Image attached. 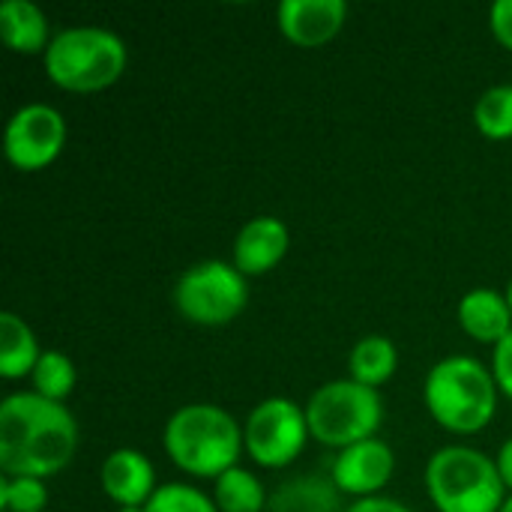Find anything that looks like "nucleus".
I'll return each instance as SVG.
<instances>
[{
    "instance_id": "obj_1",
    "label": "nucleus",
    "mask_w": 512,
    "mask_h": 512,
    "mask_svg": "<svg viewBox=\"0 0 512 512\" xmlns=\"http://www.w3.org/2000/svg\"><path fill=\"white\" fill-rule=\"evenodd\" d=\"M78 447V423L63 402L12 393L0 402V471L45 480L63 471Z\"/></svg>"
},
{
    "instance_id": "obj_2",
    "label": "nucleus",
    "mask_w": 512,
    "mask_h": 512,
    "mask_svg": "<svg viewBox=\"0 0 512 512\" xmlns=\"http://www.w3.org/2000/svg\"><path fill=\"white\" fill-rule=\"evenodd\" d=\"M162 444L171 462L195 477H222L240 459L243 429L237 420L210 402H195L177 408L162 432Z\"/></svg>"
},
{
    "instance_id": "obj_3",
    "label": "nucleus",
    "mask_w": 512,
    "mask_h": 512,
    "mask_svg": "<svg viewBox=\"0 0 512 512\" xmlns=\"http://www.w3.org/2000/svg\"><path fill=\"white\" fill-rule=\"evenodd\" d=\"M429 414L456 435H474L486 429L498 408L495 375L474 357L456 354L438 360L423 384Z\"/></svg>"
},
{
    "instance_id": "obj_4",
    "label": "nucleus",
    "mask_w": 512,
    "mask_h": 512,
    "mask_svg": "<svg viewBox=\"0 0 512 512\" xmlns=\"http://www.w3.org/2000/svg\"><path fill=\"white\" fill-rule=\"evenodd\" d=\"M48 78L72 93L111 87L126 69V42L105 27L81 24L51 36L42 54Z\"/></svg>"
},
{
    "instance_id": "obj_5",
    "label": "nucleus",
    "mask_w": 512,
    "mask_h": 512,
    "mask_svg": "<svg viewBox=\"0 0 512 512\" xmlns=\"http://www.w3.org/2000/svg\"><path fill=\"white\" fill-rule=\"evenodd\" d=\"M504 489L495 459L474 447H441L426 465V492L441 512H498Z\"/></svg>"
},
{
    "instance_id": "obj_6",
    "label": "nucleus",
    "mask_w": 512,
    "mask_h": 512,
    "mask_svg": "<svg viewBox=\"0 0 512 512\" xmlns=\"http://www.w3.org/2000/svg\"><path fill=\"white\" fill-rule=\"evenodd\" d=\"M309 435L327 447H351L375 438L384 420L381 393L351 378L321 384L306 402Z\"/></svg>"
},
{
    "instance_id": "obj_7",
    "label": "nucleus",
    "mask_w": 512,
    "mask_h": 512,
    "mask_svg": "<svg viewBox=\"0 0 512 512\" xmlns=\"http://www.w3.org/2000/svg\"><path fill=\"white\" fill-rule=\"evenodd\" d=\"M249 300L246 276L228 261H198L174 285V306L195 324H228Z\"/></svg>"
},
{
    "instance_id": "obj_8",
    "label": "nucleus",
    "mask_w": 512,
    "mask_h": 512,
    "mask_svg": "<svg viewBox=\"0 0 512 512\" xmlns=\"http://www.w3.org/2000/svg\"><path fill=\"white\" fill-rule=\"evenodd\" d=\"M309 441L306 408L291 399L273 396L252 408L243 426L246 453L261 468H285L291 465Z\"/></svg>"
},
{
    "instance_id": "obj_9",
    "label": "nucleus",
    "mask_w": 512,
    "mask_h": 512,
    "mask_svg": "<svg viewBox=\"0 0 512 512\" xmlns=\"http://www.w3.org/2000/svg\"><path fill=\"white\" fill-rule=\"evenodd\" d=\"M63 144H66V120L48 102H27L6 123L3 150L18 171L48 168L60 156Z\"/></svg>"
},
{
    "instance_id": "obj_10",
    "label": "nucleus",
    "mask_w": 512,
    "mask_h": 512,
    "mask_svg": "<svg viewBox=\"0 0 512 512\" xmlns=\"http://www.w3.org/2000/svg\"><path fill=\"white\" fill-rule=\"evenodd\" d=\"M393 468H396V456L390 444H384L381 438H369L339 450L330 480L345 495L375 498V492H381L390 483Z\"/></svg>"
},
{
    "instance_id": "obj_11",
    "label": "nucleus",
    "mask_w": 512,
    "mask_h": 512,
    "mask_svg": "<svg viewBox=\"0 0 512 512\" xmlns=\"http://www.w3.org/2000/svg\"><path fill=\"white\" fill-rule=\"evenodd\" d=\"M348 18L345 0H282L276 6V21L282 36L294 45L315 48L330 42Z\"/></svg>"
},
{
    "instance_id": "obj_12",
    "label": "nucleus",
    "mask_w": 512,
    "mask_h": 512,
    "mask_svg": "<svg viewBox=\"0 0 512 512\" xmlns=\"http://www.w3.org/2000/svg\"><path fill=\"white\" fill-rule=\"evenodd\" d=\"M291 246V231L279 216H255L249 219L234 240V267L243 276H258L273 270Z\"/></svg>"
},
{
    "instance_id": "obj_13",
    "label": "nucleus",
    "mask_w": 512,
    "mask_h": 512,
    "mask_svg": "<svg viewBox=\"0 0 512 512\" xmlns=\"http://www.w3.org/2000/svg\"><path fill=\"white\" fill-rule=\"evenodd\" d=\"M99 480H102L105 495L117 507H147V501L159 489L150 459L132 447H120L108 453L102 462Z\"/></svg>"
},
{
    "instance_id": "obj_14",
    "label": "nucleus",
    "mask_w": 512,
    "mask_h": 512,
    "mask_svg": "<svg viewBox=\"0 0 512 512\" xmlns=\"http://www.w3.org/2000/svg\"><path fill=\"white\" fill-rule=\"evenodd\" d=\"M459 324L477 342L498 345L512 330V309L507 294L495 288H474L459 300Z\"/></svg>"
},
{
    "instance_id": "obj_15",
    "label": "nucleus",
    "mask_w": 512,
    "mask_h": 512,
    "mask_svg": "<svg viewBox=\"0 0 512 512\" xmlns=\"http://www.w3.org/2000/svg\"><path fill=\"white\" fill-rule=\"evenodd\" d=\"M0 36L6 48L18 54H45L51 36H48V18L45 12L30 0H3L0 3Z\"/></svg>"
},
{
    "instance_id": "obj_16",
    "label": "nucleus",
    "mask_w": 512,
    "mask_h": 512,
    "mask_svg": "<svg viewBox=\"0 0 512 512\" xmlns=\"http://www.w3.org/2000/svg\"><path fill=\"white\" fill-rule=\"evenodd\" d=\"M270 512H339V489L333 480L318 474L294 477L279 486L267 504Z\"/></svg>"
},
{
    "instance_id": "obj_17",
    "label": "nucleus",
    "mask_w": 512,
    "mask_h": 512,
    "mask_svg": "<svg viewBox=\"0 0 512 512\" xmlns=\"http://www.w3.org/2000/svg\"><path fill=\"white\" fill-rule=\"evenodd\" d=\"M42 351L24 318L15 312H0V375L24 378L36 369Z\"/></svg>"
},
{
    "instance_id": "obj_18",
    "label": "nucleus",
    "mask_w": 512,
    "mask_h": 512,
    "mask_svg": "<svg viewBox=\"0 0 512 512\" xmlns=\"http://www.w3.org/2000/svg\"><path fill=\"white\" fill-rule=\"evenodd\" d=\"M399 366V351L387 336H366L351 348L348 357V369H351V381L378 390L381 384H387L393 378Z\"/></svg>"
},
{
    "instance_id": "obj_19",
    "label": "nucleus",
    "mask_w": 512,
    "mask_h": 512,
    "mask_svg": "<svg viewBox=\"0 0 512 512\" xmlns=\"http://www.w3.org/2000/svg\"><path fill=\"white\" fill-rule=\"evenodd\" d=\"M213 501H216L219 512H264L270 504L261 480L240 465H234L231 471L216 477Z\"/></svg>"
},
{
    "instance_id": "obj_20",
    "label": "nucleus",
    "mask_w": 512,
    "mask_h": 512,
    "mask_svg": "<svg viewBox=\"0 0 512 512\" xmlns=\"http://www.w3.org/2000/svg\"><path fill=\"white\" fill-rule=\"evenodd\" d=\"M474 123L486 138H512V84H495L477 99Z\"/></svg>"
},
{
    "instance_id": "obj_21",
    "label": "nucleus",
    "mask_w": 512,
    "mask_h": 512,
    "mask_svg": "<svg viewBox=\"0 0 512 512\" xmlns=\"http://www.w3.org/2000/svg\"><path fill=\"white\" fill-rule=\"evenodd\" d=\"M30 378H33V393L51 402H63L75 390V366L63 351H42Z\"/></svg>"
},
{
    "instance_id": "obj_22",
    "label": "nucleus",
    "mask_w": 512,
    "mask_h": 512,
    "mask_svg": "<svg viewBox=\"0 0 512 512\" xmlns=\"http://www.w3.org/2000/svg\"><path fill=\"white\" fill-rule=\"evenodd\" d=\"M147 512H219L216 501L186 483H165L147 501Z\"/></svg>"
},
{
    "instance_id": "obj_23",
    "label": "nucleus",
    "mask_w": 512,
    "mask_h": 512,
    "mask_svg": "<svg viewBox=\"0 0 512 512\" xmlns=\"http://www.w3.org/2000/svg\"><path fill=\"white\" fill-rule=\"evenodd\" d=\"M0 507L6 512H42L48 507V486L36 477H6L0 483Z\"/></svg>"
},
{
    "instance_id": "obj_24",
    "label": "nucleus",
    "mask_w": 512,
    "mask_h": 512,
    "mask_svg": "<svg viewBox=\"0 0 512 512\" xmlns=\"http://www.w3.org/2000/svg\"><path fill=\"white\" fill-rule=\"evenodd\" d=\"M492 375H495L498 390L507 393L512 399V330L495 345V354H492Z\"/></svg>"
},
{
    "instance_id": "obj_25",
    "label": "nucleus",
    "mask_w": 512,
    "mask_h": 512,
    "mask_svg": "<svg viewBox=\"0 0 512 512\" xmlns=\"http://www.w3.org/2000/svg\"><path fill=\"white\" fill-rule=\"evenodd\" d=\"M489 21H492L495 39L512 51V0H495L492 12H489Z\"/></svg>"
},
{
    "instance_id": "obj_26",
    "label": "nucleus",
    "mask_w": 512,
    "mask_h": 512,
    "mask_svg": "<svg viewBox=\"0 0 512 512\" xmlns=\"http://www.w3.org/2000/svg\"><path fill=\"white\" fill-rule=\"evenodd\" d=\"M345 512H414L408 510L405 504H399V501H393V498H360L357 504H351Z\"/></svg>"
},
{
    "instance_id": "obj_27",
    "label": "nucleus",
    "mask_w": 512,
    "mask_h": 512,
    "mask_svg": "<svg viewBox=\"0 0 512 512\" xmlns=\"http://www.w3.org/2000/svg\"><path fill=\"white\" fill-rule=\"evenodd\" d=\"M495 465H498V474H501L504 486L512 489V438H507V441L501 444V450H498V456H495Z\"/></svg>"
},
{
    "instance_id": "obj_28",
    "label": "nucleus",
    "mask_w": 512,
    "mask_h": 512,
    "mask_svg": "<svg viewBox=\"0 0 512 512\" xmlns=\"http://www.w3.org/2000/svg\"><path fill=\"white\" fill-rule=\"evenodd\" d=\"M117 512H147V510H144V507H120Z\"/></svg>"
},
{
    "instance_id": "obj_29",
    "label": "nucleus",
    "mask_w": 512,
    "mask_h": 512,
    "mask_svg": "<svg viewBox=\"0 0 512 512\" xmlns=\"http://www.w3.org/2000/svg\"><path fill=\"white\" fill-rule=\"evenodd\" d=\"M498 512H512V495L510 498H507V501H504V507H501V510Z\"/></svg>"
},
{
    "instance_id": "obj_30",
    "label": "nucleus",
    "mask_w": 512,
    "mask_h": 512,
    "mask_svg": "<svg viewBox=\"0 0 512 512\" xmlns=\"http://www.w3.org/2000/svg\"><path fill=\"white\" fill-rule=\"evenodd\" d=\"M507 303H510V309H512V279H510V285H507Z\"/></svg>"
}]
</instances>
